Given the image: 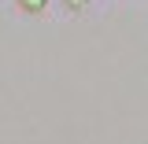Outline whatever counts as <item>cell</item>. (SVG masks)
Wrapping results in <instances>:
<instances>
[{
  "label": "cell",
  "instance_id": "1",
  "mask_svg": "<svg viewBox=\"0 0 148 144\" xmlns=\"http://www.w3.org/2000/svg\"><path fill=\"white\" fill-rule=\"evenodd\" d=\"M18 8H22L26 15H41V11L48 8V0H18Z\"/></svg>",
  "mask_w": 148,
  "mask_h": 144
},
{
  "label": "cell",
  "instance_id": "2",
  "mask_svg": "<svg viewBox=\"0 0 148 144\" xmlns=\"http://www.w3.org/2000/svg\"><path fill=\"white\" fill-rule=\"evenodd\" d=\"M67 8H71V11H85V8H89V0H67Z\"/></svg>",
  "mask_w": 148,
  "mask_h": 144
}]
</instances>
